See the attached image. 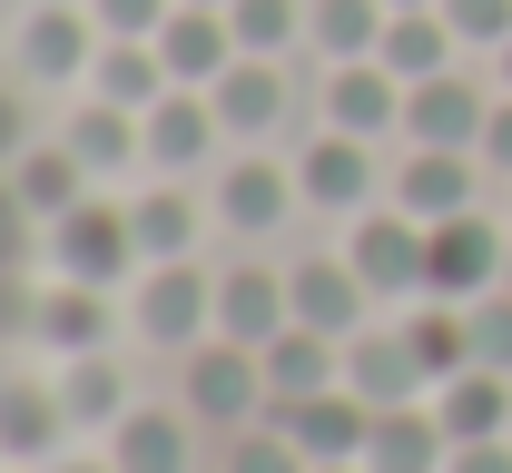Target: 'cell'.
<instances>
[{
  "label": "cell",
  "instance_id": "cell-1",
  "mask_svg": "<svg viewBox=\"0 0 512 473\" xmlns=\"http://www.w3.org/2000/svg\"><path fill=\"white\" fill-rule=\"evenodd\" d=\"M128 316H138V336H148V345H168V355L207 345V336H217V267H207V257L138 267V296H128Z\"/></svg>",
  "mask_w": 512,
  "mask_h": 473
},
{
  "label": "cell",
  "instance_id": "cell-2",
  "mask_svg": "<svg viewBox=\"0 0 512 473\" xmlns=\"http://www.w3.org/2000/svg\"><path fill=\"white\" fill-rule=\"evenodd\" d=\"M50 267H60L69 286H128L148 257H138V227H128V207L79 198L69 217H50Z\"/></svg>",
  "mask_w": 512,
  "mask_h": 473
},
{
  "label": "cell",
  "instance_id": "cell-3",
  "mask_svg": "<svg viewBox=\"0 0 512 473\" xmlns=\"http://www.w3.org/2000/svg\"><path fill=\"white\" fill-rule=\"evenodd\" d=\"M178 405L197 414V424H256L266 414V365H256V345H227V336H207L188 345V365H178Z\"/></svg>",
  "mask_w": 512,
  "mask_h": 473
},
{
  "label": "cell",
  "instance_id": "cell-4",
  "mask_svg": "<svg viewBox=\"0 0 512 473\" xmlns=\"http://www.w3.org/2000/svg\"><path fill=\"white\" fill-rule=\"evenodd\" d=\"M10 60H20V89H89L99 20H89V10H69V0H40V10H20Z\"/></svg>",
  "mask_w": 512,
  "mask_h": 473
},
{
  "label": "cell",
  "instance_id": "cell-5",
  "mask_svg": "<svg viewBox=\"0 0 512 473\" xmlns=\"http://www.w3.org/2000/svg\"><path fill=\"white\" fill-rule=\"evenodd\" d=\"M503 257H512V237L483 217V207H463V217H444V227H424V296L473 306V296L503 286Z\"/></svg>",
  "mask_w": 512,
  "mask_h": 473
},
{
  "label": "cell",
  "instance_id": "cell-6",
  "mask_svg": "<svg viewBox=\"0 0 512 473\" xmlns=\"http://www.w3.org/2000/svg\"><path fill=\"white\" fill-rule=\"evenodd\" d=\"M384 198L404 207L414 227H444L463 207H483V158L473 148H414L404 168H384Z\"/></svg>",
  "mask_w": 512,
  "mask_h": 473
},
{
  "label": "cell",
  "instance_id": "cell-7",
  "mask_svg": "<svg viewBox=\"0 0 512 473\" xmlns=\"http://www.w3.org/2000/svg\"><path fill=\"white\" fill-rule=\"evenodd\" d=\"M345 257H355V276H365L375 296H404V306L424 296V227L394 198L365 207V217H345Z\"/></svg>",
  "mask_w": 512,
  "mask_h": 473
},
{
  "label": "cell",
  "instance_id": "cell-8",
  "mask_svg": "<svg viewBox=\"0 0 512 473\" xmlns=\"http://www.w3.org/2000/svg\"><path fill=\"white\" fill-rule=\"evenodd\" d=\"M286 296H296V326H316V336H355V326H375V286L355 276L345 247H316V257H296L286 267Z\"/></svg>",
  "mask_w": 512,
  "mask_h": 473
},
{
  "label": "cell",
  "instance_id": "cell-9",
  "mask_svg": "<svg viewBox=\"0 0 512 473\" xmlns=\"http://www.w3.org/2000/svg\"><path fill=\"white\" fill-rule=\"evenodd\" d=\"M286 326H296L286 267H266V257H227V267H217V336H227V345H276Z\"/></svg>",
  "mask_w": 512,
  "mask_h": 473
},
{
  "label": "cell",
  "instance_id": "cell-10",
  "mask_svg": "<svg viewBox=\"0 0 512 473\" xmlns=\"http://www.w3.org/2000/svg\"><path fill=\"white\" fill-rule=\"evenodd\" d=\"M296 198L325 207V217H365V207H384V168L365 158V138L325 129L306 158H296Z\"/></svg>",
  "mask_w": 512,
  "mask_h": 473
},
{
  "label": "cell",
  "instance_id": "cell-11",
  "mask_svg": "<svg viewBox=\"0 0 512 473\" xmlns=\"http://www.w3.org/2000/svg\"><path fill=\"white\" fill-rule=\"evenodd\" d=\"M483 119H493V89H473L463 69L404 89V138L414 148H483Z\"/></svg>",
  "mask_w": 512,
  "mask_h": 473
},
{
  "label": "cell",
  "instance_id": "cell-12",
  "mask_svg": "<svg viewBox=\"0 0 512 473\" xmlns=\"http://www.w3.org/2000/svg\"><path fill=\"white\" fill-rule=\"evenodd\" d=\"M276 424L296 434V454H306V464H365V434H375V405H365L355 385H325V395H306V405H286Z\"/></svg>",
  "mask_w": 512,
  "mask_h": 473
},
{
  "label": "cell",
  "instance_id": "cell-13",
  "mask_svg": "<svg viewBox=\"0 0 512 473\" xmlns=\"http://www.w3.org/2000/svg\"><path fill=\"white\" fill-rule=\"evenodd\" d=\"M345 385L365 395V405H424L434 385H424V365H414V345H404V326H355L345 336Z\"/></svg>",
  "mask_w": 512,
  "mask_h": 473
},
{
  "label": "cell",
  "instance_id": "cell-14",
  "mask_svg": "<svg viewBox=\"0 0 512 473\" xmlns=\"http://www.w3.org/2000/svg\"><path fill=\"white\" fill-rule=\"evenodd\" d=\"M325 129H345V138L404 129V79H394L384 60H335L325 69Z\"/></svg>",
  "mask_w": 512,
  "mask_h": 473
},
{
  "label": "cell",
  "instance_id": "cell-15",
  "mask_svg": "<svg viewBox=\"0 0 512 473\" xmlns=\"http://www.w3.org/2000/svg\"><path fill=\"white\" fill-rule=\"evenodd\" d=\"M138 138H148V168L178 178V168H207L227 129H217V99H207V89H168V99L138 119Z\"/></svg>",
  "mask_w": 512,
  "mask_h": 473
},
{
  "label": "cell",
  "instance_id": "cell-16",
  "mask_svg": "<svg viewBox=\"0 0 512 473\" xmlns=\"http://www.w3.org/2000/svg\"><path fill=\"white\" fill-rule=\"evenodd\" d=\"M256 365H266V414L306 405V395H325V385H345V345L316 336V326H286L276 345H256Z\"/></svg>",
  "mask_w": 512,
  "mask_h": 473
},
{
  "label": "cell",
  "instance_id": "cell-17",
  "mask_svg": "<svg viewBox=\"0 0 512 473\" xmlns=\"http://www.w3.org/2000/svg\"><path fill=\"white\" fill-rule=\"evenodd\" d=\"M286 207H306V198H296V168H276V158H237V168H217V227H237V237H276Z\"/></svg>",
  "mask_w": 512,
  "mask_h": 473
},
{
  "label": "cell",
  "instance_id": "cell-18",
  "mask_svg": "<svg viewBox=\"0 0 512 473\" xmlns=\"http://www.w3.org/2000/svg\"><path fill=\"white\" fill-rule=\"evenodd\" d=\"M158 60L178 89H217L227 69H237V30H227V10H168V30H158Z\"/></svg>",
  "mask_w": 512,
  "mask_h": 473
},
{
  "label": "cell",
  "instance_id": "cell-19",
  "mask_svg": "<svg viewBox=\"0 0 512 473\" xmlns=\"http://www.w3.org/2000/svg\"><path fill=\"white\" fill-rule=\"evenodd\" d=\"M434 424H444L453 444H493V434H512V375H493V365L444 375V385H434Z\"/></svg>",
  "mask_w": 512,
  "mask_h": 473
},
{
  "label": "cell",
  "instance_id": "cell-20",
  "mask_svg": "<svg viewBox=\"0 0 512 473\" xmlns=\"http://www.w3.org/2000/svg\"><path fill=\"white\" fill-rule=\"evenodd\" d=\"M453 434L434 424V395L424 405H384L375 434H365V473H444Z\"/></svg>",
  "mask_w": 512,
  "mask_h": 473
},
{
  "label": "cell",
  "instance_id": "cell-21",
  "mask_svg": "<svg viewBox=\"0 0 512 473\" xmlns=\"http://www.w3.org/2000/svg\"><path fill=\"white\" fill-rule=\"evenodd\" d=\"M69 158L89 168V178H109V168H148V138H138V109H109V99H89L79 89V109L60 119Z\"/></svg>",
  "mask_w": 512,
  "mask_h": 473
},
{
  "label": "cell",
  "instance_id": "cell-22",
  "mask_svg": "<svg viewBox=\"0 0 512 473\" xmlns=\"http://www.w3.org/2000/svg\"><path fill=\"white\" fill-rule=\"evenodd\" d=\"M109 464L119 473H188V405H128L109 424Z\"/></svg>",
  "mask_w": 512,
  "mask_h": 473
},
{
  "label": "cell",
  "instance_id": "cell-23",
  "mask_svg": "<svg viewBox=\"0 0 512 473\" xmlns=\"http://www.w3.org/2000/svg\"><path fill=\"white\" fill-rule=\"evenodd\" d=\"M128 227H138V257L148 267H168V257H197V237H207V217L178 178H148L138 198H128Z\"/></svg>",
  "mask_w": 512,
  "mask_h": 473
},
{
  "label": "cell",
  "instance_id": "cell-24",
  "mask_svg": "<svg viewBox=\"0 0 512 473\" xmlns=\"http://www.w3.org/2000/svg\"><path fill=\"white\" fill-rule=\"evenodd\" d=\"M178 79H168V60H158V40H99V60H89V99H109V109H158Z\"/></svg>",
  "mask_w": 512,
  "mask_h": 473
},
{
  "label": "cell",
  "instance_id": "cell-25",
  "mask_svg": "<svg viewBox=\"0 0 512 473\" xmlns=\"http://www.w3.org/2000/svg\"><path fill=\"white\" fill-rule=\"evenodd\" d=\"M60 434H69L60 385H0V464H50Z\"/></svg>",
  "mask_w": 512,
  "mask_h": 473
},
{
  "label": "cell",
  "instance_id": "cell-26",
  "mask_svg": "<svg viewBox=\"0 0 512 473\" xmlns=\"http://www.w3.org/2000/svg\"><path fill=\"white\" fill-rule=\"evenodd\" d=\"M453 50H463V40H453L444 10H394V20H384V50H375V60L394 69L404 89H424V79H444V69H453Z\"/></svg>",
  "mask_w": 512,
  "mask_h": 473
},
{
  "label": "cell",
  "instance_id": "cell-27",
  "mask_svg": "<svg viewBox=\"0 0 512 473\" xmlns=\"http://www.w3.org/2000/svg\"><path fill=\"white\" fill-rule=\"evenodd\" d=\"M10 198L50 227V217H69V207L89 198V168L69 158V138H50V148H20V158H10Z\"/></svg>",
  "mask_w": 512,
  "mask_h": 473
},
{
  "label": "cell",
  "instance_id": "cell-28",
  "mask_svg": "<svg viewBox=\"0 0 512 473\" xmlns=\"http://www.w3.org/2000/svg\"><path fill=\"white\" fill-rule=\"evenodd\" d=\"M404 345H414V365H424V385H444L473 365V316L453 306V296H414V316H404Z\"/></svg>",
  "mask_w": 512,
  "mask_h": 473
},
{
  "label": "cell",
  "instance_id": "cell-29",
  "mask_svg": "<svg viewBox=\"0 0 512 473\" xmlns=\"http://www.w3.org/2000/svg\"><path fill=\"white\" fill-rule=\"evenodd\" d=\"M60 405H69V424H89V434H109L138 395H128V375H119V355L99 345V355H60Z\"/></svg>",
  "mask_w": 512,
  "mask_h": 473
},
{
  "label": "cell",
  "instance_id": "cell-30",
  "mask_svg": "<svg viewBox=\"0 0 512 473\" xmlns=\"http://www.w3.org/2000/svg\"><path fill=\"white\" fill-rule=\"evenodd\" d=\"M207 99H217V129H227V138H266L276 119H286V79H276V60H237Z\"/></svg>",
  "mask_w": 512,
  "mask_h": 473
},
{
  "label": "cell",
  "instance_id": "cell-31",
  "mask_svg": "<svg viewBox=\"0 0 512 473\" xmlns=\"http://www.w3.org/2000/svg\"><path fill=\"white\" fill-rule=\"evenodd\" d=\"M384 20H394L384 0H306V40L325 50V69H335V60H375Z\"/></svg>",
  "mask_w": 512,
  "mask_h": 473
},
{
  "label": "cell",
  "instance_id": "cell-32",
  "mask_svg": "<svg viewBox=\"0 0 512 473\" xmlns=\"http://www.w3.org/2000/svg\"><path fill=\"white\" fill-rule=\"evenodd\" d=\"M40 336L60 345V355H99V345H109V286H50V296H40Z\"/></svg>",
  "mask_w": 512,
  "mask_h": 473
},
{
  "label": "cell",
  "instance_id": "cell-33",
  "mask_svg": "<svg viewBox=\"0 0 512 473\" xmlns=\"http://www.w3.org/2000/svg\"><path fill=\"white\" fill-rule=\"evenodd\" d=\"M227 30H237V60H286L306 40V0H227Z\"/></svg>",
  "mask_w": 512,
  "mask_h": 473
},
{
  "label": "cell",
  "instance_id": "cell-34",
  "mask_svg": "<svg viewBox=\"0 0 512 473\" xmlns=\"http://www.w3.org/2000/svg\"><path fill=\"white\" fill-rule=\"evenodd\" d=\"M227 473H316V464L296 454V434L276 414H256V424H237V444H227Z\"/></svg>",
  "mask_w": 512,
  "mask_h": 473
},
{
  "label": "cell",
  "instance_id": "cell-35",
  "mask_svg": "<svg viewBox=\"0 0 512 473\" xmlns=\"http://www.w3.org/2000/svg\"><path fill=\"white\" fill-rule=\"evenodd\" d=\"M463 316H473V365H493V375H512V286H493V296H473Z\"/></svg>",
  "mask_w": 512,
  "mask_h": 473
},
{
  "label": "cell",
  "instance_id": "cell-36",
  "mask_svg": "<svg viewBox=\"0 0 512 473\" xmlns=\"http://www.w3.org/2000/svg\"><path fill=\"white\" fill-rule=\"evenodd\" d=\"M168 10H178V0H89L99 40H158V30H168Z\"/></svg>",
  "mask_w": 512,
  "mask_h": 473
},
{
  "label": "cell",
  "instance_id": "cell-37",
  "mask_svg": "<svg viewBox=\"0 0 512 473\" xmlns=\"http://www.w3.org/2000/svg\"><path fill=\"white\" fill-rule=\"evenodd\" d=\"M444 20L463 50H503L512 40V0H444Z\"/></svg>",
  "mask_w": 512,
  "mask_h": 473
},
{
  "label": "cell",
  "instance_id": "cell-38",
  "mask_svg": "<svg viewBox=\"0 0 512 473\" xmlns=\"http://www.w3.org/2000/svg\"><path fill=\"white\" fill-rule=\"evenodd\" d=\"M473 158L512 178V89H493V119H483V148H473Z\"/></svg>",
  "mask_w": 512,
  "mask_h": 473
},
{
  "label": "cell",
  "instance_id": "cell-39",
  "mask_svg": "<svg viewBox=\"0 0 512 473\" xmlns=\"http://www.w3.org/2000/svg\"><path fill=\"white\" fill-rule=\"evenodd\" d=\"M444 473H512V434H493V444H453Z\"/></svg>",
  "mask_w": 512,
  "mask_h": 473
},
{
  "label": "cell",
  "instance_id": "cell-40",
  "mask_svg": "<svg viewBox=\"0 0 512 473\" xmlns=\"http://www.w3.org/2000/svg\"><path fill=\"white\" fill-rule=\"evenodd\" d=\"M20 158V89H0V168Z\"/></svg>",
  "mask_w": 512,
  "mask_h": 473
},
{
  "label": "cell",
  "instance_id": "cell-41",
  "mask_svg": "<svg viewBox=\"0 0 512 473\" xmlns=\"http://www.w3.org/2000/svg\"><path fill=\"white\" fill-rule=\"evenodd\" d=\"M40 473H119V464H109V444H99V454H50Z\"/></svg>",
  "mask_w": 512,
  "mask_h": 473
},
{
  "label": "cell",
  "instance_id": "cell-42",
  "mask_svg": "<svg viewBox=\"0 0 512 473\" xmlns=\"http://www.w3.org/2000/svg\"><path fill=\"white\" fill-rule=\"evenodd\" d=\"M493 79H503V89H512V40H503V50H493Z\"/></svg>",
  "mask_w": 512,
  "mask_h": 473
},
{
  "label": "cell",
  "instance_id": "cell-43",
  "mask_svg": "<svg viewBox=\"0 0 512 473\" xmlns=\"http://www.w3.org/2000/svg\"><path fill=\"white\" fill-rule=\"evenodd\" d=\"M384 10H444V0H384Z\"/></svg>",
  "mask_w": 512,
  "mask_h": 473
},
{
  "label": "cell",
  "instance_id": "cell-44",
  "mask_svg": "<svg viewBox=\"0 0 512 473\" xmlns=\"http://www.w3.org/2000/svg\"><path fill=\"white\" fill-rule=\"evenodd\" d=\"M316 473H365V464H316Z\"/></svg>",
  "mask_w": 512,
  "mask_h": 473
},
{
  "label": "cell",
  "instance_id": "cell-45",
  "mask_svg": "<svg viewBox=\"0 0 512 473\" xmlns=\"http://www.w3.org/2000/svg\"><path fill=\"white\" fill-rule=\"evenodd\" d=\"M188 10H227V0H188Z\"/></svg>",
  "mask_w": 512,
  "mask_h": 473
},
{
  "label": "cell",
  "instance_id": "cell-46",
  "mask_svg": "<svg viewBox=\"0 0 512 473\" xmlns=\"http://www.w3.org/2000/svg\"><path fill=\"white\" fill-rule=\"evenodd\" d=\"M503 286H512V257H503Z\"/></svg>",
  "mask_w": 512,
  "mask_h": 473
}]
</instances>
